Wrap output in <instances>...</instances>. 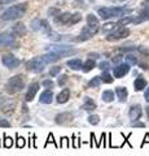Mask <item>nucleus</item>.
Masks as SVG:
<instances>
[{
  "mask_svg": "<svg viewBox=\"0 0 149 156\" xmlns=\"http://www.w3.org/2000/svg\"><path fill=\"white\" fill-rule=\"evenodd\" d=\"M145 143H149V133H147L145 136H144V140H143V143H141V147H143V146L145 144Z\"/></svg>",
  "mask_w": 149,
  "mask_h": 156,
  "instance_id": "obj_43",
  "label": "nucleus"
},
{
  "mask_svg": "<svg viewBox=\"0 0 149 156\" xmlns=\"http://www.w3.org/2000/svg\"><path fill=\"white\" fill-rule=\"evenodd\" d=\"M61 69H62L61 66H53V68H51V69H49V76L51 77H56L61 72Z\"/></svg>",
  "mask_w": 149,
  "mask_h": 156,
  "instance_id": "obj_37",
  "label": "nucleus"
},
{
  "mask_svg": "<svg viewBox=\"0 0 149 156\" xmlns=\"http://www.w3.org/2000/svg\"><path fill=\"white\" fill-rule=\"evenodd\" d=\"M121 60H122V56H115V57H113L112 61L114 62V64H118V62L121 61Z\"/></svg>",
  "mask_w": 149,
  "mask_h": 156,
  "instance_id": "obj_44",
  "label": "nucleus"
},
{
  "mask_svg": "<svg viewBox=\"0 0 149 156\" xmlns=\"http://www.w3.org/2000/svg\"><path fill=\"white\" fill-rule=\"evenodd\" d=\"M26 9H27V3H18L16 5H12L9 7L8 9H5L0 18L3 21H13V20H17V18H21L23 14L26 13Z\"/></svg>",
  "mask_w": 149,
  "mask_h": 156,
  "instance_id": "obj_1",
  "label": "nucleus"
},
{
  "mask_svg": "<svg viewBox=\"0 0 149 156\" xmlns=\"http://www.w3.org/2000/svg\"><path fill=\"white\" fill-rule=\"evenodd\" d=\"M12 146H13V139L4 133V147H5V148H11Z\"/></svg>",
  "mask_w": 149,
  "mask_h": 156,
  "instance_id": "obj_32",
  "label": "nucleus"
},
{
  "mask_svg": "<svg viewBox=\"0 0 149 156\" xmlns=\"http://www.w3.org/2000/svg\"><path fill=\"white\" fill-rule=\"evenodd\" d=\"M25 146H26V139L23 138V136L18 135V133H17V135H16V147L17 148H23Z\"/></svg>",
  "mask_w": 149,
  "mask_h": 156,
  "instance_id": "obj_28",
  "label": "nucleus"
},
{
  "mask_svg": "<svg viewBox=\"0 0 149 156\" xmlns=\"http://www.w3.org/2000/svg\"><path fill=\"white\" fill-rule=\"evenodd\" d=\"M124 58H126V61H127V64H128V65H135L136 62H137V58L134 56V55H127Z\"/></svg>",
  "mask_w": 149,
  "mask_h": 156,
  "instance_id": "obj_35",
  "label": "nucleus"
},
{
  "mask_svg": "<svg viewBox=\"0 0 149 156\" xmlns=\"http://www.w3.org/2000/svg\"><path fill=\"white\" fill-rule=\"evenodd\" d=\"M0 103H2V96H0Z\"/></svg>",
  "mask_w": 149,
  "mask_h": 156,
  "instance_id": "obj_49",
  "label": "nucleus"
},
{
  "mask_svg": "<svg viewBox=\"0 0 149 156\" xmlns=\"http://www.w3.org/2000/svg\"><path fill=\"white\" fill-rule=\"evenodd\" d=\"M82 109L87 111V112H92L96 109V103L93 101V99H91L90 96H86L84 98V104L82 105Z\"/></svg>",
  "mask_w": 149,
  "mask_h": 156,
  "instance_id": "obj_19",
  "label": "nucleus"
},
{
  "mask_svg": "<svg viewBox=\"0 0 149 156\" xmlns=\"http://www.w3.org/2000/svg\"><path fill=\"white\" fill-rule=\"evenodd\" d=\"M14 44V37L9 33H2L0 34V47L2 46H11Z\"/></svg>",
  "mask_w": 149,
  "mask_h": 156,
  "instance_id": "obj_15",
  "label": "nucleus"
},
{
  "mask_svg": "<svg viewBox=\"0 0 149 156\" xmlns=\"http://www.w3.org/2000/svg\"><path fill=\"white\" fill-rule=\"evenodd\" d=\"M23 89H25V80H23V77L21 74L13 76L12 78H9L5 85V91L11 95L22 91Z\"/></svg>",
  "mask_w": 149,
  "mask_h": 156,
  "instance_id": "obj_2",
  "label": "nucleus"
},
{
  "mask_svg": "<svg viewBox=\"0 0 149 156\" xmlns=\"http://www.w3.org/2000/svg\"><path fill=\"white\" fill-rule=\"evenodd\" d=\"M47 62L43 60V57H32L31 60H29L26 62V69L29 72H34V73H42L44 70Z\"/></svg>",
  "mask_w": 149,
  "mask_h": 156,
  "instance_id": "obj_4",
  "label": "nucleus"
},
{
  "mask_svg": "<svg viewBox=\"0 0 149 156\" xmlns=\"http://www.w3.org/2000/svg\"><path fill=\"white\" fill-rule=\"evenodd\" d=\"M60 147H65V148H69V147H70V142H69V138H68V136H62V138H61Z\"/></svg>",
  "mask_w": 149,
  "mask_h": 156,
  "instance_id": "obj_38",
  "label": "nucleus"
},
{
  "mask_svg": "<svg viewBox=\"0 0 149 156\" xmlns=\"http://www.w3.org/2000/svg\"><path fill=\"white\" fill-rule=\"evenodd\" d=\"M53 101V92L52 90H46L43 91L39 96V103L42 104H51Z\"/></svg>",
  "mask_w": 149,
  "mask_h": 156,
  "instance_id": "obj_14",
  "label": "nucleus"
},
{
  "mask_svg": "<svg viewBox=\"0 0 149 156\" xmlns=\"http://www.w3.org/2000/svg\"><path fill=\"white\" fill-rule=\"evenodd\" d=\"M115 94L118 96V100L121 103H124L127 100V96H128V92H127V89L126 87H117L115 89Z\"/></svg>",
  "mask_w": 149,
  "mask_h": 156,
  "instance_id": "obj_21",
  "label": "nucleus"
},
{
  "mask_svg": "<svg viewBox=\"0 0 149 156\" xmlns=\"http://www.w3.org/2000/svg\"><path fill=\"white\" fill-rule=\"evenodd\" d=\"M119 2H126V0H119Z\"/></svg>",
  "mask_w": 149,
  "mask_h": 156,
  "instance_id": "obj_50",
  "label": "nucleus"
},
{
  "mask_svg": "<svg viewBox=\"0 0 149 156\" xmlns=\"http://www.w3.org/2000/svg\"><path fill=\"white\" fill-rule=\"evenodd\" d=\"M101 82H103V81H101V77L96 76V77H93L92 80L88 82V86H90V87H93V89H95V87H99L100 85H101Z\"/></svg>",
  "mask_w": 149,
  "mask_h": 156,
  "instance_id": "obj_29",
  "label": "nucleus"
},
{
  "mask_svg": "<svg viewBox=\"0 0 149 156\" xmlns=\"http://www.w3.org/2000/svg\"><path fill=\"white\" fill-rule=\"evenodd\" d=\"M130 35V30L127 27H118L117 30H114L113 33L108 34L107 39L108 41H119V39H123Z\"/></svg>",
  "mask_w": 149,
  "mask_h": 156,
  "instance_id": "obj_7",
  "label": "nucleus"
},
{
  "mask_svg": "<svg viewBox=\"0 0 149 156\" xmlns=\"http://www.w3.org/2000/svg\"><path fill=\"white\" fill-rule=\"evenodd\" d=\"M87 25H92V26H99V18L95 14L90 13L87 16Z\"/></svg>",
  "mask_w": 149,
  "mask_h": 156,
  "instance_id": "obj_27",
  "label": "nucleus"
},
{
  "mask_svg": "<svg viewBox=\"0 0 149 156\" xmlns=\"http://www.w3.org/2000/svg\"><path fill=\"white\" fill-rule=\"evenodd\" d=\"M12 31L16 34V35H18V37H23V35H25V34L27 33L26 26L23 25V23H16V25H13Z\"/></svg>",
  "mask_w": 149,
  "mask_h": 156,
  "instance_id": "obj_22",
  "label": "nucleus"
},
{
  "mask_svg": "<svg viewBox=\"0 0 149 156\" xmlns=\"http://www.w3.org/2000/svg\"><path fill=\"white\" fill-rule=\"evenodd\" d=\"M145 21H149V3L144 4L141 11L139 12V16L136 18H134L132 23H141V22H145Z\"/></svg>",
  "mask_w": 149,
  "mask_h": 156,
  "instance_id": "obj_8",
  "label": "nucleus"
},
{
  "mask_svg": "<svg viewBox=\"0 0 149 156\" xmlns=\"http://www.w3.org/2000/svg\"><path fill=\"white\" fill-rule=\"evenodd\" d=\"M119 26H118V22H108V23H105V25L101 27V31L103 33H113L114 30H117Z\"/></svg>",
  "mask_w": 149,
  "mask_h": 156,
  "instance_id": "obj_24",
  "label": "nucleus"
},
{
  "mask_svg": "<svg viewBox=\"0 0 149 156\" xmlns=\"http://www.w3.org/2000/svg\"><path fill=\"white\" fill-rule=\"evenodd\" d=\"M101 99H103V101H105V103H112L114 100V92L112 90H105L101 95Z\"/></svg>",
  "mask_w": 149,
  "mask_h": 156,
  "instance_id": "obj_25",
  "label": "nucleus"
},
{
  "mask_svg": "<svg viewBox=\"0 0 149 156\" xmlns=\"http://www.w3.org/2000/svg\"><path fill=\"white\" fill-rule=\"evenodd\" d=\"M131 125L134 126V128H145V124L139 122V121H134V122H131Z\"/></svg>",
  "mask_w": 149,
  "mask_h": 156,
  "instance_id": "obj_42",
  "label": "nucleus"
},
{
  "mask_svg": "<svg viewBox=\"0 0 149 156\" xmlns=\"http://www.w3.org/2000/svg\"><path fill=\"white\" fill-rule=\"evenodd\" d=\"M14 2V0H0V4H7V3H11Z\"/></svg>",
  "mask_w": 149,
  "mask_h": 156,
  "instance_id": "obj_47",
  "label": "nucleus"
},
{
  "mask_svg": "<svg viewBox=\"0 0 149 156\" xmlns=\"http://www.w3.org/2000/svg\"><path fill=\"white\" fill-rule=\"evenodd\" d=\"M144 98H145V100L149 101V87L145 89V92H144Z\"/></svg>",
  "mask_w": 149,
  "mask_h": 156,
  "instance_id": "obj_45",
  "label": "nucleus"
},
{
  "mask_svg": "<svg viewBox=\"0 0 149 156\" xmlns=\"http://www.w3.org/2000/svg\"><path fill=\"white\" fill-rule=\"evenodd\" d=\"M147 80L144 78L143 76H139L136 80H135V82H134V87H135V91H141L143 89H145L147 87Z\"/></svg>",
  "mask_w": 149,
  "mask_h": 156,
  "instance_id": "obj_20",
  "label": "nucleus"
},
{
  "mask_svg": "<svg viewBox=\"0 0 149 156\" xmlns=\"http://www.w3.org/2000/svg\"><path fill=\"white\" fill-rule=\"evenodd\" d=\"M87 120H88V122L91 125H97L100 122V117L97 115H90Z\"/></svg>",
  "mask_w": 149,
  "mask_h": 156,
  "instance_id": "obj_33",
  "label": "nucleus"
},
{
  "mask_svg": "<svg viewBox=\"0 0 149 156\" xmlns=\"http://www.w3.org/2000/svg\"><path fill=\"white\" fill-rule=\"evenodd\" d=\"M0 126H2V128H9V126H11V122H9L8 120L0 119Z\"/></svg>",
  "mask_w": 149,
  "mask_h": 156,
  "instance_id": "obj_41",
  "label": "nucleus"
},
{
  "mask_svg": "<svg viewBox=\"0 0 149 156\" xmlns=\"http://www.w3.org/2000/svg\"><path fill=\"white\" fill-rule=\"evenodd\" d=\"M47 50H48V51H52V52L60 53L62 57L70 56V55H75V53L78 52L76 50H74V48H71V47H69V46H65V44H60V46H48Z\"/></svg>",
  "mask_w": 149,
  "mask_h": 156,
  "instance_id": "obj_5",
  "label": "nucleus"
},
{
  "mask_svg": "<svg viewBox=\"0 0 149 156\" xmlns=\"http://www.w3.org/2000/svg\"><path fill=\"white\" fill-rule=\"evenodd\" d=\"M141 115H143V109H141L140 104H134V105L130 107L128 116H130V119H131L132 122L134 121H137L141 117Z\"/></svg>",
  "mask_w": 149,
  "mask_h": 156,
  "instance_id": "obj_11",
  "label": "nucleus"
},
{
  "mask_svg": "<svg viewBox=\"0 0 149 156\" xmlns=\"http://www.w3.org/2000/svg\"><path fill=\"white\" fill-rule=\"evenodd\" d=\"M2 62H3L4 66L8 68V69H14V68H17L18 65L21 64L20 58H17L16 56H13L12 53H5V55H3Z\"/></svg>",
  "mask_w": 149,
  "mask_h": 156,
  "instance_id": "obj_6",
  "label": "nucleus"
},
{
  "mask_svg": "<svg viewBox=\"0 0 149 156\" xmlns=\"http://www.w3.org/2000/svg\"><path fill=\"white\" fill-rule=\"evenodd\" d=\"M101 81L104 82V83H112V82L114 81V78L110 76L109 72H104L101 74Z\"/></svg>",
  "mask_w": 149,
  "mask_h": 156,
  "instance_id": "obj_30",
  "label": "nucleus"
},
{
  "mask_svg": "<svg viewBox=\"0 0 149 156\" xmlns=\"http://www.w3.org/2000/svg\"><path fill=\"white\" fill-rule=\"evenodd\" d=\"M66 82H68V76L62 74V76L59 77V80H57V85H59V86H65Z\"/></svg>",
  "mask_w": 149,
  "mask_h": 156,
  "instance_id": "obj_36",
  "label": "nucleus"
},
{
  "mask_svg": "<svg viewBox=\"0 0 149 156\" xmlns=\"http://www.w3.org/2000/svg\"><path fill=\"white\" fill-rule=\"evenodd\" d=\"M43 57V60H44L47 64L48 62H55V61H59L60 58H62V56L60 55V53H57V52H52V51H48L47 53H44V55L42 56Z\"/></svg>",
  "mask_w": 149,
  "mask_h": 156,
  "instance_id": "obj_16",
  "label": "nucleus"
},
{
  "mask_svg": "<svg viewBox=\"0 0 149 156\" xmlns=\"http://www.w3.org/2000/svg\"><path fill=\"white\" fill-rule=\"evenodd\" d=\"M131 12V9H126V8H119V7H113V8H100L97 11V14L103 20H109L113 17H119V16H124Z\"/></svg>",
  "mask_w": 149,
  "mask_h": 156,
  "instance_id": "obj_3",
  "label": "nucleus"
},
{
  "mask_svg": "<svg viewBox=\"0 0 149 156\" xmlns=\"http://www.w3.org/2000/svg\"><path fill=\"white\" fill-rule=\"evenodd\" d=\"M95 66H96V62H95L93 58H92V60H91V58H88V60L83 64V68H82V69H83V72L87 73V72H91V70H92Z\"/></svg>",
  "mask_w": 149,
  "mask_h": 156,
  "instance_id": "obj_26",
  "label": "nucleus"
},
{
  "mask_svg": "<svg viewBox=\"0 0 149 156\" xmlns=\"http://www.w3.org/2000/svg\"><path fill=\"white\" fill-rule=\"evenodd\" d=\"M131 22H134V18H132L131 16H124L123 18H121V20L118 21V25L126 26V25H128V23H131Z\"/></svg>",
  "mask_w": 149,
  "mask_h": 156,
  "instance_id": "obj_31",
  "label": "nucleus"
},
{
  "mask_svg": "<svg viewBox=\"0 0 149 156\" xmlns=\"http://www.w3.org/2000/svg\"><path fill=\"white\" fill-rule=\"evenodd\" d=\"M55 22L61 23V25H73V14L70 13L59 14V17L55 18Z\"/></svg>",
  "mask_w": 149,
  "mask_h": 156,
  "instance_id": "obj_13",
  "label": "nucleus"
},
{
  "mask_svg": "<svg viewBox=\"0 0 149 156\" xmlns=\"http://www.w3.org/2000/svg\"><path fill=\"white\" fill-rule=\"evenodd\" d=\"M42 85L46 87V89H53L55 87V83H53V81L52 80H44L42 82Z\"/></svg>",
  "mask_w": 149,
  "mask_h": 156,
  "instance_id": "obj_39",
  "label": "nucleus"
},
{
  "mask_svg": "<svg viewBox=\"0 0 149 156\" xmlns=\"http://www.w3.org/2000/svg\"><path fill=\"white\" fill-rule=\"evenodd\" d=\"M88 57H92V58H97V57H99V55H97V53H90V55H88Z\"/></svg>",
  "mask_w": 149,
  "mask_h": 156,
  "instance_id": "obj_46",
  "label": "nucleus"
},
{
  "mask_svg": "<svg viewBox=\"0 0 149 156\" xmlns=\"http://www.w3.org/2000/svg\"><path fill=\"white\" fill-rule=\"evenodd\" d=\"M147 116H148V119H149V105L147 107Z\"/></svg>",
  "mask_w": 149,
  "mask_h": 156,
  "instance_id": "obj_48",
  "label": "nucleus"
},
{
  "mask_svg": "<svg viewBox=\"0 0 149 156\" xmlns=\"http://www.w3.org/2000/svg\"><path fill=\"white\" fill-rule=\"evenodd\" d=\"M73 119H74V113H71V112H62V113L57 115L55 117V121L59 125H65L68 122H71Z\"/></svg>",
  "mask_w": 149,
  "mask_h": 156,
  "instance_id": "obj_10",
  "label": "nucleus"
},
{
  "mask_svg": "<svg viewBox=\"0 0 149 156\" xmlns=\"http://www.w3.org/2000/svg\"><path fill=\"white\" fill-rule=\"evenodd\" d=\"M99 68H100V69H101L103 72H108V70L110 69V64H109L108 61H103V62H100Z\"/></svg>",
  "mask_w": 149,
  "mask_h": 156,
  "instance_id": "obj_40",
  "label": "nucleus"
},
{
  "mask_svg": "<svg viewBox=\"0 0 149 156\" xmlns=\"http://www.w3.org/2000/svg\"><path fill=\"white\" fill-rule=\"evenodd\" d=\"M40 89V85L38 83V82H32V83L29 86V89L25 94V101H32L34 100V98L36 95V92L39 91Z\"/></svg>",
  "mask_w": 149,
  "mask_h": 156,
  "instance_id": "obj_9",
  "label": "nucleus"
},
{
  "mask_svg": "<svg viewBox=\"0 0 149 156\" xmlns=\"http://www.w3.org/2000/svg\"><path fill=\"white\" fill-rule=\"evenodd\" d=\"M49 143L55 144V147H56V148H59V147H60V146L56 143V140H55V138H53V134H52V133H49V135H48V138H47V142H46V144H44V147H47V146L49 144Z\"/></svg>",
  "mask_w": 149,
  "mask_h": 156,
  "instance_id": "obj_34",
  "label": "nucleus"
},
{
  "mask_svg": "<svg viewBox=\"0 0 149 156\" xmlns=\"http://www.w3.org/2000/svg\"><path fill=\"white\" fill-rule=\"evenodd\" d=\"M66 65H68L71 70H80L83 68V62H82L80 58H71V60L66 61Z\"/></svg>",
  "mask_w": 149,
  "mask_h": 156,
  "instance_id": "obj_18",
  "label": "nucleus"
},
{
  "mask_svg": "<svg viewBox=\"0 0 149 156\" xmlns=\"http://www.w3.org/2000/svg\"><path fill=\"white\" fill-rule=\"evenodd\" d=\"M31 29L34 31H38V30H42L43 27H47V22L46 21H42V20L39 18H35V20H32L31 21Z\"/></svg>",
  "mask_w": 149,
  "mask_h": 156,
  "instance_id": "obj_23",
  "label": "nucleus"
},
{
  "mask_svg": "<svg viewBox=\"0 0 149 156\" xmlns=\"http://www.w3.org/2000/svg\"><path fill=\"white\" fill-rule=\"evenodd\" d=\"M130 72V65L127 64H118L117 66L113 68V74L115 78H122Z\"/></svg>",
  "mask_w": 149,
  "mask_h": 156,
  "instance_id": "obj_12",
  "label": "nucleus"
},
{
  "mask_svg": "<svg viewBox=\"0 0 149 156\" xmlns=\"http://www.w3.org/2000/svg\"><path fill=\"white\" fill-rule=\"evenodd\" d=\"M69 99H70V89H64V90L60 91L59 95H57L56 101L59 104H65Z\"/></svg>",
  "mask_w": 149,
  "mask_h": 156,
  "instance_id": "obj_17",
  "label": "nucleus"
}]
</instances>
